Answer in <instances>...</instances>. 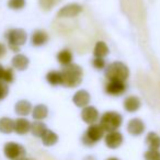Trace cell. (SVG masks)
<instances>
[{
    "label": "cell",
    "instance_id": "1",
    "mask_svg": "<svg viewBox=\"0 0 160 160\" xmlns=\"http://www.w3.org/2000/svg\"><path fill=\"white\" fill-rule=\"evenodd\" d=\"M62 72V86L68 88H75L81 83L82 81V69L81 67L76 64H69L64 66Z\"/></svg>",
    "mask_w": 160,
    "mask_h": 160
},
{
    "label": "cell",
    "instance_id": "2",
    "mask_svg": "<svg viewBox=\"0 0 160 160\" xmlns=\"http://www.w3.org/2000/svg\"><path fill=\"white\" fill-rule=\"evenodd\" d=\"M6 40L8 41L9 48L14 53L20 52V47L27 43L28 34L23 29H10L5 34Z\"/></svg>",
    "mask_w": 160,
    "mask_h": 160
},
{
    "label": "cell",
    "instance_id": "3",
    "mask_svg": "<svg viewBox=\"0 0 160 160\" xmlns=\"http://www.w3.org/2000/svg\"><path fill=\"white\" fill-rule=\"evenodd\" d=\"M129 71L125 64L121 62H114L108 66L105 70V76L110 81H121L124 82L128 78Z\"/></svg>",
    "mask_w": 160,
    "mask_h": 160
},
{
    "label": "cell",
    "instance_id": "4",
    "mask_svg": "<svg viewBox=\"0 0 160 160\" xmlns=\"http://www.w3.org/2000/svg\"><path fill=\"white\" fill-rule=\"evenodd\" d=\"M123 118L118 112H105L100 118V125L104 132H113L118 131V127L122 125Z\"/></svg>",
    "mask_w": 160,
    "mask_h": 160
},
{
    "label": "cell",
    "instance_id": "5",
    "mask_svg": "<svg viewBox=\"0 0 160 160\" xmlns=\"http://www.w3.org/2000/svg\"><path fill=\"white\" fill-rule=\"evenodd\" d=\"M3 155L9 160H22L25 158L27 150L19 142H8L3 146Z\"/></svg>",
    "mask_w": 160,
    "mask_h": 160
},
{
    "label": "cell",
    "instance_id": "6",
    "mask_svg": "<svg viewBox=\"0 0 160 160\" xmlns=\"http://www.w3.org/2000/svg\"><path fill=\"white\" fill-rule=\"evenodd\" d=\"M104 136V129L100 124H91L82 137V142L87 146H93Z\"/></svg>",
    "mask_w": 160,
    "mask_h": 160
},
{
    "label": "cell",
    "instance_id": "7",
    "mask_svg": "<svg viewBox=\"0 0 160 160\" xmlns=\"http://www.w3.org/2000/svg\"><path fill=\"white\" fill-rule=\"evenodd\" d=\"M104 142L107 147H109L111 149H116L123 144V135L118 131L109 132L105 135Z\"/></svg>",
    "mask_w": 160,
    "mask_h": 160
},
{
    "label": "cell",
    "instance_id": "8",
    "mask_svg": "<svg viewBox=\"0 0 160 160\" xmlns=\"http://www.w3.org/2000/svg\"><path fill=\"white\" fill-rule=\"evenodd\" d=\"M81 11H82L81 6L77 5V3H70V5H67L65 7H62L58 11L57 16L59 18H72V17L78 16Z\"/></svg>",
    "mask_w": 160,
    "mask_h": 160
},
{
    "label": "cell",
    "instance_id": "9",
    "mask_svg": "<svg viewBox=\"0 0 160 160\" xmlns=\"http://www.w3.org/2000/svg\"><path fill=\"white\" fill-rule=\"evenodd\" d=\"M81 118L83 120V122H86L87 124H96V122L99 118V112L94 107H88L83 108L82 112H81Z\"/></svg>",
    "mask_w": 160,
    "mask_h": 160
},
{
    "label": "cell",
    "instance_id": "10",
    "mask_svg": "<svg viewBox=\"0 0 160 160\" xmlns=\"http://www.w3.org/2000/svg\"><path fill=\"white\" fill-rule=\"evenodd\" d=\"M145 124L139 118H133L127 124V132L133 136H139L144 133Z\"/></svg>",
    "mask_w": 160,
    "mask_h": 160
},
{
    "label": "cell",
    "instance_id": "11",
    "mask_svg": "<svg viewBox=\"0 0 160 160\" xmlns=\"http://www.w3.org/2000/svg\"><path fill=\"white\" fill-rule=\"evenodd\" d=\"M31 131V122L24 118H19L14 121V132L18 135H25Z\"/></svg>",
    "mask_w": 160,
    "mask_h": 160
},
{
    "label": "cell",
    "instance_id": "12",
    "mask_svg": "<svg viewBox=\"0 0 160 160\" xmlns=\"http://www.w3.org/2000/svg\"><path fill=\"white\" fill-rule=\"evenodd\" d=\"M72 101L77 107L79 108H86L88 107L90 102V94L86 90H79L75 93L72 98Z\"/></svg>",
    "mask_w": 160,
    "mask_h": 160
},
{
    "label": "cell",
    "instance_id": "13",
    "mask_svg": "<svg viewBox=\"0 0 160 160\" xmlns=\"http://www.w3.org/2000/svg\"><path fill=\"white\" fill-rule=\"evenodd\" d=\"M126 90V86L121 81H110L105 87V91L111 96H120Z\"/></svg>",
    "mask_w": 160,
    "mask_h": 160
},
{
    "label": "cell",
    "instance_id": "14",
    "mask_svg": "<svg viewBox=\"0 0 160 160\" xmlns=\"http://www.w3.org/2000/svg\"><path fill=\"white\" fill-rule=\"evenodd\" d=\"M11 62H12V67L14 69L22 71L28 68V66L30 64V59L25 55H23V54H17V55L13 56Z\"/></svg>",
    "mask_w": 160,
    "mask_h": 160
},
{
    "label": "cell",
    "instance_id": "15",
    "mask_svg": "<svg viewBox=\"0 0 160 160\" xmlns=\"http://www.w3.org/2000/svg\"><path fill=\"white\" fill-rule=\"evenodd\" d=\"M32 104L30 101L28 100H20L16 103L14 105V111L18 115L20 116H27L29 115L30 113L32 112Z\"/></svg>",
    "mask_w": 160,
    "mask_h": 160
},
{
    "label": "cell",
    "instance_id": "16",
    "mask_svg": "<svg viewBox=\"0 0 160 160\" xmlns=\"http://www.w3.org/2000/svg\"><path fill=\"white\" fill-rule=\"evenodd\" d=\"M48 41V35L45 31L36 30L31 35V43L34 46H42Z\"/></svg>",
    "mask_w": 160,
    "mask_h": 160
},
{
    "label": "cell",
    "instance_id": "17",
    "mask_svg": "<svg viewBox=\"0 0 160 160\" xmlns=\"http://www.w3.org/2000/svg\"><path fill=\"white\" fill-rule=\"evenodd\" d=\"M32 116L35 121H42L48 115V109L44 104H38L32 109Z\"/></svg>",
    "mask_w": 160,
    "mask_h": 160
},
{
    "label": "cell",
    "instance_id": "18",
    "mask_svg": "<svg viewBox=\"0 0 160 160\" xmlns=\"http://www.w3.org/2000/svg\"><path fill=\"white\" fill-rule=\"evenodd\" d=\"M12 132H14V120L7 116L0 118V133L11 134Z\"/></svg>",
    "mask_w": 160,
    "mask_h": 160
},
{
    "label": "cell",
    "instance_id": "19",
    "mask_svg": "<svg viewBox=\"0 0 160 160\" xmlns=\"http://www.w3.org/2000/svg\"><path fill=\"white\" fill-rule=\"evenodd\" d=\"M140 108V100L135 96L128 97L124 100V109L127 112H136Z\"/></svg>",
    "mask_w": 160,
    "mask_h": 160
},
{
    "label": "cell",
    "instance_id": "20",
    "mask_svg": "<svg viewBox=\"0 0 160 160\" xmlns=\"http://www.w3.org/2000/svg\"><path fill=\"white\" fill-rule=\"evenodd\" d=\"M41 139H42V142L44 146H54L58 142V135L56 133H54L53 131H51V129H46V132L42 135Z\"/></svg>",
    "mask_w": 160,
    "mask_h": 160
},
{
    "label": "cell",
    "instance_id": "21",
    "mask_svg": "<svg viewBox=\"0 0 160 160\" xmlns=\"http://www.w3.org/2000/svg\"><path fill=\"white\" fill-rule=\"evenodd\" d=\"M146 144L149 149H153V150H159L160 148V137L153 132L148 133L146 137Z\"/></svg>",
    "mask_w": 160,
    "mask_h": 160
},
{
    "label": "cell",
    "instance_id": "22",
    "mask_svg": "<svg viewBox=\"0 0 160 160\" xmlns=\"http://www.w3.org/2000/svg\"><path fill=\"white\" fill-rule=\"evenodd\" d=\"M46 129L47 127L44 123L41 121H35V122L31 123V131L30 132L35 137H42V135L46 132Z\"/></svg>",
    "mask_w": 160,
    "mask_h": 160
},
{
    "label": "cell",
    "instance_id": "23",
    "mask_svg": "<svg viewBox=\"0 0 160 160\" xmlns=\"http://www.w3.org/2000/svg\"><path fill=\"white\" fill-rule=\"evenodd\" d=\"M46 80L47 82L52 86H58L62 83V72L57 70H52L49 71L46 75Z\"/></svg>",
    "mask_w": 160,
    "mask_h": 160
},
{
    "label": "cell",
    "instance_id": "24",
    "mask_svg": "<svg viewBox=\"0 0 160 160\" xmlns=\"http://www.w3.org/2000/svg\"><path fill=\"white\" fill-rule=\"evenodd\" d=\"M93 54L96 57L103 58L104 56H107L108 54H109V47L107 46V44H105L104 42L99 41V42H97L96 46H94Z\"/></svg>",
    "mask_w": 160,
    "mask_h": 160
},
{
    "label": "cell",
    "instance_id": "25",
    "mask_svg": "<svg viewBox=\"0 0 160 160\" xmlns=\"http://www.w3.org/2000/svg\"><path fill=\"white\" fill-rule=\"evenodd\" d=\"M57 60L62 65V66H67V65L71 64L72 60V55L68 49H64V51L59 52L57 55Z\"/></svg>",
    "mask_w": 160,
    "mask_h": 160
},
{
    "label": "cell",
    "instance_id": "26",
    "mask_svg": "<svg viewBox=\"0 0 160 160\" xmlns=\"http://www.w3.org/2000/svg\"><path fill=\"white\" fill-rule=\"evenodd\" d=\"M2 81H5L6 83H11L13 82L14 80V72H13V69L8 67V68H5V71H3V75H2Z\"/></svg>",
    "mask_w": 160,
    "mask_h": 160
},
{
    "label": "cell",
    "instance_id": "27",
    "mask_svg": "<svg viewBox=\"0 0 160 160\" xmlns=\"http://www.w3.org/2000/svg\"><path fill=\"white\" fill-rule=\"evenodd\" d=\"M8 7L12 10H21L25 7V0H9Z\"/></svg>",
    "mask_w": 160,
    "mask_h": 160
},
{
    "label": "cell",
    "instance_id": "28",
    "mask_svg": "<svg viewBox=\"0 0 160 160\" xmlns=\"http://www.w3.org/2000/svg\"><path fill=\"white\" fill-rule=\"evenodd\" d=\"M145 160H160V151L148 149L144 155Z\"/></svg>",
    "mask_w": 160,
    "mask_h": 160
},
{
    "label": "cell",
    "instance_id": "29",
    "mask_svg": "<svg viewBox=\"0 0 160 160\" xmlns=\"http://www.w3.org/2000/svg\"><path fill=\"white\" fill-rule=\"evenodd\" d=\"M8 94H9V86L5 81L0 80V101L7 98Z\"/></svg>",
    "mask_w": 160,
    "mask_h": 160
},
{
    "label": "cell",
    "instance_id": "30",
    "mask_svg": "<svg viewBox=\"0 0 160 160\" xmlns=\"http://www.w3.org/2000/svg\"><path fill=\"white\" fill-rule=\"evenodd\" d=\"M40 1V6L45 10H49L58 2V0H38Z\"/></svg>",
    "mask_w": 160,
    "mask_h": 160
},
{
    "label": "cell",
    "instance_id": "31",
    "mask_svg": "<svg viewBox=\"0 0 160 160\" xmlns=\"http://www.w3.org/2000/svg\"><path fill=\"white\" fill-rule=\"evenodd\" d=\"M92 65H93V67H96L97 69H102V68H104V66H105V62L103 58L96 57L92 60Z\"/></svg>",
    "mask_w": 160,
    "mask_h": 160
},
{
    "label": "cell",
    "instance_id": "32",
    "mask_svg": "<svg viewBox=\"0 0 160 160\" xmlns=\"http://www.w3.org/2000/svg\"><path fill=\"white\" fill-rule=\"evenodd\" d=\"M6 53H7V47H6L5 44L0 43V58L3 57L6 55Z\"/></svg>",
    "mask_w": 160,
    "mask_h": 160
},
{
    "label": "cell",
    "instance_id": "33",
    "mask_svg": "<svg viewBox=\"0 0 160 160\" xmlns=\"http://www.w3.org/2000/svg\"><path fill=\"white\" fill-rule=\"evenodd\" d=\"M3 71H5V68L1 64H0V80L2 79V75H3Z\"/></svg>",
    "mask_w": 160,
    "mask_h": 160
},
{
    "label": "cell",
    "instance_id": "34",
    "mask_svg": "<svg viewBox=\"0 0 160 160\" xmlns=\"http://www.w3.org/2000/svg\"><path fill=\"white\" fill-rule=\"evenodd\" d=\"M107 160H118V158H114V157H112V158H109V159H107Z\"/></svg>",
    "mask_w": 160,
    "mask_h": 160
}]
</instances>
